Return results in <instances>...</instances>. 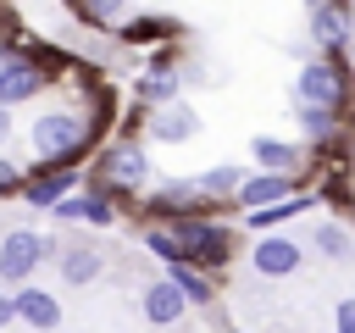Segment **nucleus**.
<instances>
[{
  "instance_id": "a211bd4d",
  "label": "nucleus",
  "mask_w": 355,
  "mask_h": 333,
  "mask_svg": "<svg viewBox=\"0 0 355 333\" xmlns=\"http://www.w3.org/2000/svg\"><path fill=\"white\" fill-rule=\"evenodd\" d=\"M239 183H244V166H239V161H216V166L194 172V189H200V200H205L211 211H233Z\"/></svg>"
},
{
  "instance_id": "b1692460",
  "label": "nucleus",
  "mask_w": 355,
  "mask_h": 333,
  "mask_svg": "<svg viewBox=\"0 0 355 333\" xmlns=\"http://www.w3.org/2000/svg\"><path fill=\"white\" fill-rule=\"evenodd\" d=\"M122 39H133V44H144V39H155V44H166V39H172V22H155V17H150V22H133V28L122 33Z\"/></svg>"
},
{
  "instance_id": "c85d7f7f",
  "label": "nucleus",
  "mask_w": 355,
  "mask_h": 333,
  "mask_svg": "<svg viewBox=\"0 0 355 333\" xmlns=\"http://www.w3.org/2000/svg\"><path fill=\"white\" fill-rule=\"evenodd\" d=\"M316 194H338V200H344V211L355 216V183H349V189H316Z\"/></svg>"
},
{
  "instance_id": "1a4fd4ad",
  "label": "nucleus",
  "mask_w": 355,
  "mask_h": 333,
  "mask_svg": "<svg viewBox=\"0 0 355 333\" xmlns=\"http://www.w3.org/2000/svg\"><path fill=\"white\" fill-rule=\"evenodd\" d=\"M316 56H344L349 39H355V22H349V6L344 0H327V6H311V22H305Z\"/></svg>"
},
{
  "instance_id": "2f4dec72",
  "label": "nucleus",
  "mask_w": 355,
  "mask_h": 333,
  "mask_svg": "<svg viewBox=\"0 0 355 333\" xmlns=\"http://www.w3.org/2000/svg\"><path fill=\"white\" fill-rule=\"evenodd\" d=\"M311 6H327V0H305V11H311Z\"/></svg>"
},
{
  "instance_id": "dca6fc26",
  "label": "nucleus",
  "mask_w": 355,
  "mask_h": 333,
  "mask_svg": "<svg viewBox=\"0 0 355 333\" xmlns=\"http://www.w3.org/2000/svg\"><path fill=\"white\" fill-rule=\"evenodd\" d=\"M316 200H322L316 189H294L288 200H272V205H255V211H239V216H244L250 233H277V228H288L294 216H305Z\"/></svg>"
},
{
  "instance_id": "cd10ccee",
  "label": "nucleus",
  "mask_w": 355,
  "mask_h": 333,
  "mask_svg": "<svg viewBox=\"0 0 355 333\" xmlns=\"http://www.w3.org/2000/svg\"><path fill=\"white\" fill-rule=\"evenodd\" d=\"M11 133H17V111H11V105H0V150L11 144Z\"/></svg>"
},
{
  "instance_id": "a878e982",
  "label": "nucleus",
  "mask_w": 355,
  "mask_h": 333,
  "mask_svg": "<svg viewBox=\"0 0 355 333\" xmlns=\"http://www.w3.org/2000/svg\"><path fill=\"white\" fill-rule=\"evenodd\" d=\"M333 333H355V294L333 300Z\"/></svg>"
},
{
  "instance_id": "bb28decb",
  "label": "nucleus",
  "mask_w": 355,
  "mask_h": 333,
  "mask_svg": "<svg viewBox=\"0 0 355 333\" xmlns=\"http://www.w3.org/2000/svg\"><path fill=\"white\" fill-rule=\"evenodd\" d=\"M338 150H344V161L355 166V111L344 117V139H338Z\"/></svg>"
},
{
  "instance_id": "0eeeda50",
  "label": "nucleus",
  "mask_w": 355,
  "mask_h": 333,
  "mask_svg": "<svg viewBox=\"0 0 355 333\" xmlns=\"http://www.w3.org/2000/svg\"><path fill=\"white\" fill-rule=\"evenodd\" d=\"M72 189H83V166H28L17 194L28 211H55V200H67Z\"/></svg>"
},
{
  "instance_id": "c756f323",
  "label": "nucleus",
  "mask_w": 355,
  "mask_h": 333,
  "mask_svg": "<svg viewBox=\"0 0 355 333\" xmlns=\"http://www.w3.org/2000/svg\"><path fill=\"white\" fill-rule=\"evenodd\" d=\"M17 316H11V289H0V327H11Z\"/></svg>"
},
{
  "instance_id": "f03ea898",
  "label": "nucleus",
  "mask_w": 355,
  "mask_h": 333,
  "mask_svg": "<svg viewBox=\"0 0 355 333\" xmlns=\"http://www.w3.org/2000/svg\"><path fill=\"white\" fill-rule=\"evenodd\" d=\"M89 183L122 205L133 189H144V183H150V144H144L133 128L111 133V139L100 144V155H94V172H89Z\"/></svg>"
},
{
  "instance_id": "f257e3e1",
  "label": "nucleus",
  "mask_w": 355,
  "mask_h": 333,
  "mask_svg": "<svg viewBox=\"0 0 355 333\" xmlns=\"http://www.w3.org/2000/svg\"><path fill=\"white\" fill-rule=\"evenodd\" d=\"M116 111V100H100V105H50L28 122V150L39 166H78L83 150L94 144L100 133V117Z\"/></svg>"
},
{
  "instance_id": "412c9836",
  "label": "nucleus",
  "mask_w": 355,
  "mask_h": 333,
  "mask_svg": "<svg viewBox=\"0 0 355 333\" xmlns=\"http://www.w3.org/2000/svg\"><path fill=\"white\" fill-rule=\"evenodd\" d=\"M139 239H144V250H150L161 266H178V261H183V244H178V233H172V222H166V216H144Z\"/></svg>"
},
{
  "instance_id": "7ed1b4c3",
  "label": "nucleus",
  "mask_w": 355,
  "mask_h": 333,
  "mask_svg": "<svg viewBox=\"0 0 355 333\" xmlns=\"http://www.w3.org/2000/svg\"><path fill=\"white\" fill-rule=\"evenodd\" d=\"M166 222H172L189 266H200V272H227L233 266V250H239L233 222H222L216 211H183V216H166Z\"/></svg>"
},
{
  "instance_id": "6ab92c4d",
  "label": "nucleus",
  "mask_w": 355,
  "mask_h": 333,
  "mask_svg": "<svg viewBox=\"0 0 355 333\" xmlns=\"http://www.w3.org/2000/svg\"><path fill=\"white\" fill-rule=\"evenodd\" d=\"M55 272H61L67 289H89L105 272V255L94 244H55Z\"/></svg>"
},
{
  "instance_id": "39448f33",
  "label": "nucleus",
  "mask_w": 355,
  "mask_h": 333,
  "mask_svg": "<svg viewBox=\"0 0 355 333\" xmlns=\"http://www.w3.org/2000/svg\"><path fill=\"white\" fill-rule=\"evenodd\" d=\"M133 94H139V105H144V111H155V105H166V100H178V94H183V44H178V39H166V44L144 61V72H139Z\"/></svg>"
},
{
  "instance_id": "473e14b6",
  "label": "nucleus",
  "mask_w": 355,
  "mask_h": 333,
  "mask_svg": "<svg viewBox=\"0 0 355 333\" xmlns=\"http://www.w3.org/2000/svg\"><path fill=\"white\" fill-rule=\"evenodd\" d=\"M227 333H244V327H227Z\"/></svg>"
},
{
  "instance_id": "2eb2a0df",
  "label": "nucleus",
  "mask_w": 355,
  "mask_h": 333,
  "mask_svg": "<svg viewBox=\"0 0 355 333\" xmlns=\"http://www.w3.org/2000/svg\"><path fill=\"white\" fill-rule=\"evenodd\" d=\"M300 189V172H244L239 194H233V211H255V205H272V200H288Z\"/></svg>"
},
{
  "instance_id": "393cba45",
  "label": "nucleus",
  "mask_w": 355,
  "mask_h": 333,
  "mask_svg": "<svg viewBox=\"0 0 355 333\" xmlns=\"http://www.w3.org/2000/svg\"><path fill=\"white\" fill-rule=\"evenodd\" d=\"M22 172H28V166H17V161L0 150V200H11V194L22 189Z\"/></svg>"
},
{
  "instance_id": "4468645a",
  "label": "nucleus",
  "mask_w": 355,
  "mask_h": 333,
  "mask_svg": "<svg viewBox=\"0 0 355 333\" xmlns=\"http://www.w3.org/2000/svg\"><path fill=\"white\" fill-rule=\"evenodd\" d=\"M144 133H150L155 144H189V139L200 133V111L183 105V100H166V105H155V111L144 117Z\"/></svg>"
},
{
  "instance_id": "ddd939ff",
  "label": "nucleus",
  "mask_w": 355,
  "mask_h": 333,
  "mask_svg": "<svg viewBox=\"0 0 355 333\" xmlns=\"http://www.w3.org/2000/svg\"><path fill=\"white\" fill-rule=\"evenodd\" d=\"M250 161L261 166V172H311L305 161H311V144H300V139H272V133H255L250 139Z\"/></svg>"
},
{
  "instance_id": "7c9ffc66",
  "label": "nucleus",
  "mask_w": 355,
  "mask_h": 333,
  "mask_svg": "<svg viewBox=\"0 0 355 333\" xmlns=\"http://www.w3.org/2000/svg\"><path fill=\"white\" fill-rule=\"evenodd\" d=\"M344 6H349V22H355V0H344Z\"/></svg>"
},
{
  "instance_id": "6e6552de",
  "label": "nucleus",
  "mask_w": 355,
  "mask_h": 333,
  "mask_svg": "<svg viewBox=\"0 0 355 333\" xmlns=\"http://www.w3.org/2000/svg\"><path fill=\"white\" fill-rule=\"evenodd\" d=\"M300 261H305V244L294 239V233H255V244H250V272L255 278H294L300 272Z\"/></svg>"
},
{
  "instance_id": "f8f14e48",
  "label": "nucleus",
  "mask_w": 355,
  "mask_h": 333,
  "mask_svg": "<svg viewBox=\"0 0 355 333\" xmlns=\"http://www.w3.org/2000/svg\"><path fill=\"white\" fill-rule=\"evenodd\" d=\"M11 316L22 327H33V333H55L61 327V300L50 289H39V283H17L11 289Z\"/></svg>"
},
{
  "instance_id": "9b49d317",
  "label": "nucleus",
  "mask_w": 355,
  "mask_h": 333,
  "mask_svg": "<svg viewBox=\"0 0 355 333\" xmlns=\"http://www.w3.org/2000/svg\"><path fill=\"white\" fill-rule=\"evenodd\" d=\"M139 316H144L150 327H178V322L189 316V300H183L178 283L161 272V278H150V283L139 289Z\"/></svg>"
},
{
  "instance_id": "5701e85b",
  "label": "nucleus",
  "mask_w": 355,
  "mask_h": 333,
  "mask_svg": "<svg viewBox=\"0 0 355 333\" xmlns=\"http://www.w3.org/2000/svg\"><path fill=\"white\" fill-rule=\"evenodd\" d=\"M78 11H83V22H94V28H111V22L128 17V0H78Z\"/></svg>"
},
{
  "instance_id": "f3484780",
  "label": "nucleus",
  "mask_w": 355,
  "mask_h": 333,
  "mask_svg": "<svg viewBox=\"0 0 355 333\" xmlns=\"http://www.w3.org/2000/svg\"><path fill=\"white\" fill-rule=\"evenodd\" d=\"M294 122L305 128V144L311 150H338V139H344V111H327V105H305V100H294Z\"/></svg>"
},
{
  "instance_id": "423d86ee",
  "label": "nucleus",
  "mask_w": 355,
  "mask_h": 333,
  "mask_svg": "<svg viewBox=\"0 0 355 333\" xmlns=\"http://www.w3.org/2000/svg\"><path fill=\"white\" fill-rule=\"evenodd\" d=\"M44 255H55V239L33 233V228H11L0 239V289H17V283H33V272L44 266Z\"/></svg>"
},
{
  "instance_id": "aec40b11",
  "label": "nucleus",
  "mask_w": 355,
  "mask_h": 333,
  "mask_svg": "<svg viewBox=\"0 0 355 333\" xmlns=\"http://www.w3.org/2000/svg\"><path fill=\"white\" fill-rule=\"evenodd\" d=\"M166 278L178 283V294H183L189 305H216V272H200V266L178 261V266H166Z\"/></svg>"
},
{
  "instance_id": "20e7f679",
  "label": "nucleus",
  "mask_w": 355,
  "mask_h": 333,
  "mask_svg": "<svg viewBox=\"0 0 355 333\" xmlns=\"http://www.w3.org/2000/svg\"><path fill=\"white\" fill-rule=\"evenodd\" d=\"M294 100L305 105H327V111H355V78L344 67V56H305V67L294 72Z\"/></svg>"
},
{
  "instance_id": "4be33fe9",
  "label": "nucleus",
  "mask_w": 355,
  "mask_h": 333,
  "mask_svg": "<svg viewBox=\"0 0 355 333\" xmlns=\"http://www.w3.org/2000/svg\"><path fill=\"white\" fill-rule=\"evenodd\" d=\"M349 244H355V239H349V228H344V222H333V216H327V222H316V228H311V239H305V250H316V255H327V261H344V255H349Z\"/></svg>"
},
{
  "instance_id": "9d476101",
  "label": "nucleus",
  "mask_w": 355,
  "mask_h": 333,
  "mask_svg": "<svg viewBox=\"0 0 355 333\" xmlns=\"http://www.w3.org/2000/svg\"><path fill=\"white\" fill-rule=\"evenodd\" d=\"M55 222H89V228H116V216H122V205L111 200V194H100L89 178H83V189H72L67 200H55V211H50Z\"/></svg>"
}]
</instances>
